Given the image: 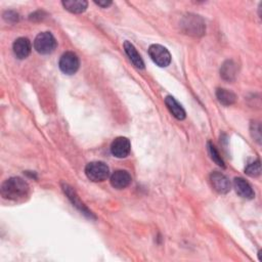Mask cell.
Returning a JSON list of instances; mask_svg holds the SVG:
<instances>
[{
	"label": "cell",
	"instance_id": "1",
	"mask_svg": "<svg viewBox=\"0 0 262 262\" xmlns=\"http://www.w3.org/2000/svg\"><path fill=\"white\" fill-rule=\"evenodd\" d=\"M29 193L28 183L20 177L6 179L1 185V196L6 200L17 201L25 198Z\"/></svg>",
	"mask_w": 262,
	"mask_h": 262
},
{
	"label": "cell",
	"instance_id": "2",
	"mask_svg": "<svg viewBox=\"0 0 262 262\" xmlns=\"http://www.w3.org/2000/svg\"><path fill=\"white\" fill-rule=\"evenodd\" d=\"M57 40L49 32H42L34 41V48L41 55H49L57 48Z\"/></svg>",
	"mask_w": 262,
	"mask_h": 262
},
{
	"label": "cell",
	"instance_id": "3",
	"mask_svg": "<svg viewBox=\"0 0 262 262\" xmlns=\"http://www.w3.org/2000/svg\"><path fill=\"white\" fill-rule=\"evenodd\" d=\"M85 174L93 182L106 180L110 175V169L103 162H91L85 167Z\"/></svg>",
	"mask_w": 262,
	"mask_h": 262
},
{
	"label": "cell",
	"instance_id": "4",
	"mask_svg": "<svg viewBox=\"0 0 262 262\" xmlns=\"http://www.w3.org/2000/svg\"><path fill=\"white\" fill-rule=\"evenodd\" d=\"M149 55L153 62L159 67L165 68L171 63V56L168 49L160 44H153L149 48Z\"/></svg>",
	"mask_w": 262,
	"mask_h": 262
},
{
	"label": "cell",
	"instance_id": "5",
	"mask_svg": "<svg viewBox=\"0 0 262 262\" xmlns=\"http://www.w3.org/2000/svg\"><path fill=\"white\" fill-rule=\"evenodd\" d=\"M61 71L67 75L75 74L80 66L78 57L72 51H68L64 54L59 63Z\"/></svg>",
	"mask_w": 262,
	"mask_h": 262
},
{
	"label": "cell",
	"instance_id": "6",
	"mask_svg": "<svg viewBox=\"0 0 262 262\" xmlns=\"http://www.w3.org/2000/svg\"><path fill=\"white\" fill-rule=\"evenodd\" d=\"M182 27L186 34L194 35V36L203 35L205 32V24L203 20L198 15L194 14H188L185 16Z\"/></svg>",
	"mask_w": 262,
	"mask_h": 262
},
{
	"label": "cell",
	"instance_id": "7",
	"mask_svg": "<svg viewBox=\"0 0 262 262\" xmlns=\"http://www.w3.org/2000/svg\"><path fill=\"white\" fill-rule=\"evenodd\" d=\"M131 145L129 139L126 137H117L111 145V153L116 158H126L129 155Z\"/></svg>",
	"mask_w": 262,
	"mask_h": 262
},
{
	"label": "cell",
	"instance_id": "8",
	"mask_svg": "<svg viewBox=\"0 0 262 262\" xmlns=\"http://www.w3.org/2000/svg\"><path fill=\"white\" fill-rule=\"evenodd\" d=\"M210 182H211L212 187L217 191L218 194H221V195L228 194L232 187L230 179L226 177L224 174L220 172H216V171L211 173Z\"/></svg>",
	"mask_w": 262,
	"mask_h": 262
},
{
	"label": "cell",
	"instance_id": "9",
	"mask_svg": "<svg viewBox=\"0 0 262 262\" xmlns=\"http://www.w3.org/2000/svg\"><path fill=\"white\" fill-rule=\"evenodd\" d=\"M130 174L125 170H117L111 176V184L113 187L117 189H123L127 187L131 183Z\"/></svg>",
	"mask_w": 262,
	"mask_h": 262
},
{
	"label": "cell",
	"instance_id": "10",
	"mask_svg": "<svg viewBox=\"0 0 262 262\" xmlns=\"http://www.w3.org/2000/svg\"><path fill=\"white\" fill-rule=\"evenodd\" d=\"M13 52H14V56L20 59V60H24L26 58L29 57V55L31 54V42L28 38L25 37H21V38H17L14 43H13Z\"/></svg>",
	"mask_w": 262,
	"mask_h": 262
},
{
	"label": "cell",
	"instance_id": "11",
	"mask_svg": "<svg viewBox=\"0 0 262 262\" xmlns=\"http://www.w3.org/2000/svg\"><path fill=\"white\" fill-rule=\"evenodd\" d=\"M234 186L238 195H240L244 199L251 200L254 198L255 194L251 187V185L242 177H236L234 180Z\"/></svg>",
	"mask_w": 262,
	"mask_h": 262
},
{
	"label": "cell",
	"instance_id": "12",
	"mask_svg": "<svg viewBox=\"0 0 262 262\" xmlns=\"http://www.w3.org/2000/svg\"><path fill=\"white\" fill-rule=\"evenodd\" d=\"M63 187H64L63 189H64V191H65V194L68 196V198H69L70 200H71V202L73 203V205H74L75 207H77L83 214L87 215L88 217H92V213H91V212L88 210V209H87V208L84 206V204L79 200L78 196L76 195V191L73 189V187L69 186L68 184H64Z\"/></svg>",
	"mask_w": 262,
	"mask_h": 262
},
{
	"label": "cell",
	"instance_id": "13",
	"mask_svg": "<svg viewBox=\"0 0 262 262\" xmlns=\"http://www.w3.org/2000/svg\"><path fill=\"white\" fill-rule=\"evenodd\" d=\"M165 103H166L168 110L170 111V113L177 120H183L185 118L184 109L173 96H167L165 98Z\"/></svg>",
	"mask_w": 262,
	"mask_h": 262
},
{
	"label": "cell",
	"instance_id": "14",
	"mask_svg": "<svg viewBox=\"0 0 262 262\" xmlns=\"http://www.w3.org/2000/svg\"><path fill=\"white\" fill-rule=\"evenodd\" d=\"M124 49H125V52L127 54L128 58L130 59V61L132 62V64L136 68H138V69H144L145 68V64H144L142 57L139 56L136 48L134 47V45L132 43H130L129 41H125Z\"/></svg>",
	"mask_w": 262,
	"mask_h": 262
},
{
	"label": "cell",
	"instance_id": "15",
	"mask_svg": "<svg viewBox=\"0 0 262 262\" xmlns=\"http://www.w3.org/2000/svg\"><path fill=\"white\" fill-rule=\"evenodd\" d=\"M64 7L73 13H81L84 12L88 6V2L85 0H66L62 2Z\"/></svg>",
	"mask_w": 262,
	"mask_h": 262
},
{
	"label": "cell",
	"instance_id": "16",
	"mask_svg": "<svg viewBox=\"0 0 262 262\" xmlns=\"http://www.w3.org/2000/svg\"><path fill=\"white\" fill-rule=\"evenodd\" d=\"M220 74L224 80L234 81L237 74V65L233 61L225 62L220 69Z\"/></svg>",
	"mask_w": 262,
	"mask_h": 262
},
{
	"label": "cell",
	"instance_id": "17",
	"mask_svg": "<svg viewBox=\"0 0 262 262\" xmlns=\"http://www.w3.org/2000/svg\"><path fill=\"white\" fill-rule=\"evenodd\" d=\"M216 96L218 101L226 107L232 106L237 100V96L234 92L224 88H218L216 91Z\"/></svg>",
	"mask_w": 262,
	"mask_h": 262
},
{
	"label": "cell",
	"instance_id": "18",
	"mask_svg": "<svg viewBox=\"0 0 262 262\" xmlns=\"http://www.w3.org/2000/svg\"><path fill=\"white\" fill-rule=\"evenodd\" d=\"M208 152H209V155H210V157H211V159L218 165V166H220V167H225L224 166V162H223V160H222V158H221V156L219 155V153L217 152V150H216V148L210 143V142H209L208 143Z\"/></svg>",
	"mask_w": 262,
	"mask_h": 262
},
{
	"label": "cell",
	"instance_id": "19",
	"mask_svg": "<svg viewBox=\"0 0 262 262\" xmlns=\"http://www.w3.org/2000/svg\"><path fill=\"white\" fill-rule=\"evenodd\" d=\"M246 174H248L249 176L251 177H256L258 175H260V172H261V166H260V161L257 160L256 162H253L251 164H249L246 169H245Z\"/></svg>",
	"mask_w": 262,
	"mask_h": 262
},
{
	"label": "cell",
	"instance_id": "20",
	"mask_svg": "<svg viewBox=\"0 0 262 262\" xmlns=\"http://www.w3.org/2000/svg\"><path fill=\"white\" fill-rule=\"evenodd\" d=\"M3 17H4V20H5L6 22L14 23V22H17V20H19V14H17L16 12H14V11L9 10V11L4 12Z\"/></svg>",
	"mask_w": 262,
	"mask_h": 262
},
{
	"label": "cell",
	"instance_id": "21",
	"mask_svg": "<svg viewBox=\"0 0 262 262\" xmlns=\"http://www.w3.org/2000/svg\"><path fill=\"white\" fill-rule=\"evenodd\" d=\"M95 3L101 7H108L112 4L111 1H95Z\"/></svg>",
	"mask_w": 262,
	"mask_h": 262
}]
</instances>
